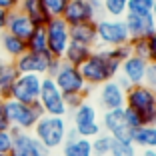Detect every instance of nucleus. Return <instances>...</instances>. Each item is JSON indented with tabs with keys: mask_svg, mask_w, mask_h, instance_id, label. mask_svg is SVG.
Returning a JSON list of instances; mask_svg holds the SVG:
<instances>
[{
	"mask_svg": "<svg viewBox=\"0 0 156 156\" xmlns=\"http://www.w3.org/2000/svg\"><path fill=\"white\" fill-rule=\"evenodd\" d=\"M98 104L102 110H116V108H124V98L126 92L118 86L116 80H108V82L98 86Z\"/></svg>",
	"mask_w": 156,
	"mask_h": 156,
	"instance_id": "nucleus-15",
	"label": "nucleus"
},
{
	"mask_svg": "<svg viewBox=\"0 0 156 156\" xmlns=\"http://www.w3.org/2000/svg\"><path fill=\"white\" fill-rule=\"evenodd\" d=\"M50 52H30L26 50L22 56H18L16 60H12L16 70L20 74H40V76H46V70H48V64H50Z\"/></svg>",
	"mask_w": 156,
	"mask_h": 156,
	"instance_id": "nucleus-14",
	"label": "nucleus"
},
{
	"mask_svg": "<svg viewBox=\"0 0 156 156\" xmlns=\"http://www.w3.org/2000/svg\"><path fill=\"white\" fill-rule=\"evenodd\" d=\"M8 130H12V124H10V118H8V112H6L4 100H0V132H8Z\"/></svg>",
	"mask_w": 156,
	"mask_h": 156,
	"instance_id": "nucleus-37",
	"label": "nucleus"
},
{
	"mask_svg": "<svg viewBox=\"0 0 156 156\" xmlns=\"http://www.w3.org/2000/svg\"><path fill=\"white\" fill-rule=\"evenodd\" d=\"M20 8V0H0V10L2 12H14Z\"/></svg>",
	"mask_w": 156,
	"mask_h": 156,
	"instance_id": "nucleus-39",
	"label": "nucleus"
},
{
	"mask_svg": "<svg viewBox=\"0 0 156 156\" xmlns=\"http://www.w3.org/2000/svg\"><path fill=\"white\" fill-rule=\"evenodd\" d=\"M92 50H94V48H90V46H84V44H78V42L70 40V44H68V48H66L62 60L68 62V64H72V66H76V68H80V66L88 60V56L92 54Z\"/></svg>",
	"mask_w": 156,
	"mask_h": 156,
	"instance_id": "nucleus-24",
	"label": "nucleus"
},
{
	"mask_svg": "<svg viewBox=\"0 0 156 156\" xmlns=\"http://www.w3.org/2000/svg\"><path fill=\"white\" fill-rule=\"evenodd\" d=\"M130 48L134 56L148 60V38H130Z\"/></svg>",
	"mask_w": 156,
	"mask_h": 156,
	"instance_id": "nucleus-32",
	"label": "nucleus"
},
{
	"mask_svg": "<svg viewBox=\"0 0 156 156\" xmlns=\"http://www.w3.org/2000/svg\"><path fill=\"white\" fill-rule=\"evenodd\" d=\"M102 132L110 134L116 140H130L132 142V132L134 130L128 126L126 116H124V108H116V110H104L100 120Z\"/></svg>",
	"mask_w": 156,
	"mask_h": 156,
	"instance_id": "nucleus-12",
	"label": "nucleus"
},
{
	"mask_svg": "<svg viewBox=\"0 0 156 156\" xmlns=\"http://www.w3.org/2000/svg\"><path fill=\"white\" fill-rule=\"evenodd\" d=\"M20 10L32 20L34 26H44L50 20L48 12L42 6V0H20Z\"/></svg>",
	"mask_w": 156,
	"mask_h": 156,
	"instance_id": "nucleus-23",
	"label": "nucleus"
},
{
	"mask_svg": "<svg viewBox=\"0 0 156 156\" xmlns=\"http://www.w3.org/2000/svg\"><path fill=\"white\" fill-rule=\"evenodd\" d=\"M46 30V44H48V52L54 58H62L70 44V26L62 16H54L44 24Z\"/></svg>",
	"mask_w": 156,
	"mask_h": 156,
	"instance_id": "nucleus-8",
	"label": "nucleus"
},
{
	"mask_svg": "<svg viewBox=\"0 0 156 156\" xmlns=\"http://www.w3.org/2000/svg\"><path fill=\"white\" fill-rule=\"evenodd\" d=\"M148 62H156V30L148 36Z\"/></svg>",
	"mask_w": 156,
	"mask_h": 156,
	"instance_id": "nucleus-38",
	"label": "nucleus"
},
{
	"mask_svg": "<svg viewBox=\"0 0 156 156\" xmlns=\"http://www.w3.org/2000/svg\"><path fill=\"white\" fill-rule=\"evenodd\" d=\"M130 38H148L156 30V20L152 14H124L122 16Z\"/></svg>",
	"mask_w": 156,
	"mask_h": 156,
	"instance_id": "nucleus-16",
	"label": "nucleus"
},
{
	"mask_svg": "<svg viewBox=\"0 0 156 156\" xmlns=\"http://www.w3.org/2000/svg\"><path fill=\"white\" fill-rule=\"evenodd\" d=\"M52 80H54V84L58 86V90L62 92V94H82L84 98H88L90 92L94 90V86L84 82L80 70H78L76 66L64 62V60H62L58 72L52 76Z\"/></svg>",
	"mask_w": 156,
	"mask_h": 156,
	"instance_id": "nucleus-6",
	"label": "nucleus"
},
{
	"mask_svg": "<svg viewBox=\"0 0 156 156\" xmlns=\"http://www.w3.org/2000/svg\"><path fill=\"white\" fill-rule=\"evenodd\" d=\"M12 150L10 156H50L52 152L34 136L32 132L12 128Z\"/></svg>",
	"mask_w": 156,
	"mask_h": 156,
	"instance_id": "nucleus-10",
	"label": "nucleus"
},
{
	"mask_svg": "<svg viewBox=\"0 0 156 156\" xmlns=\"http://www.w3.org/2000/svg\"><path fill=\"white\" fill-rule=\"evenodd\" d=\"M12 150V132H0V154H10Z\"/></svg>",
	"mask_w": 156,
	"mask_h": 156,
	"instance_id": "nucleus-36",
	"label": "nucleus"
},
{
	"mask_svg": "<svg viewBox=\"0 0 156 156\" xmlns=\"http://www.w3.org/2000/svg\"><path fill=\"white\" fill-rule=\"evenodd\" d=\"M110 144H112V136L106 132H100L98 136L92 138V154L94 156H108L110 154Z\"/></svg>",
	"mask_w": 156,
	"mask_h": 156,
	"instance_id": "nucleus-28",
	"label": "nucleus"
},
{
	"mask_svg": "<svg viewBox=\"0 0 156 156\" xmlns=\"http://www.w3.org/2000/svg\"><path fill=\"white\" fill-rule=\"evenodd\" d=\"M50 156H52V154H50ZM58 156H62V154H58Z\"/></svg>",
	"mask_w": 156,
	"mask_h": 156,
	"instance_id": "nucleus-48",
	"label": "nucleus"
},
{
	"mask_svg": "<svg viewBox=\"0 0 156 156\" xmlns=\"http://www.w3.org/2000/svg\"><path fill=\"white\" fill-rule=\"evenodd\" d=\"M66 4H68V0H42V6H44V10L48 12L50 18H54V16H62Z\"/></svg>",
	"mask_w": 156,
	"mask_h": 156,
	"instance_id": "nucleus-31",
	"label": "nucleus"
},
{
	"mask_svg": "<svg viewBox=\"0 0 156 156\" xmlns=\"http://www.w3.org/2000/svg\"><path fill=\"white\" fill-rule=\"evenodd\" d=\"M0 64H2V60H0Z\"/></svg>",
	"mask_w": 156,
	"mask_h": 156,
	"instance_id": "nucleus-49",
	"label": "nucleus"
},
{
	"mask_svg": "<svg viewBox=\"0 0 156 156\" xmlns=\"http://www.w3.org/2000/svg\"><path fill=\"white\" fill-rule=\"evenodd\" d=\"M40 74H20L12 86L10 98L16 102H24V104H34V102H38V96H40Z\"/></svg>",
	"mask_w": 156,
	"mask_h": 156,
	"instance_id": "nucleus-11",
	"label": "nucleus"
},
{
	"mask_svg": "<svg viewBox=\"0 0 156 156\" xmlns=\"http://www.w3.org/2000/svg\"><path fill=\"white\" fill-rule=\"evenodd\" d=\"M70 40L84 44V46H90V48H96V24L84 22V24L70 26Z\"/></svg>",
	"mask_w": 156,
	"mask_h": 156,
	"instance_id": "nucleus-20",
	"label": "nucleus"
},
{
	"mask_svg": "<svg viewBox=\"0 0 156 156\" xmlns=\"http://www.w3.org/2000/svg\"><path fill=\"white\" fill-rule=\"evenodd\" d=\"M108 156H110V154H108Z\"/></svg>",
	"mask_w": 156,
	"mask_h": 156,
	"instance_id": "nucleus-50",
	"label": "nucleus"
},
{
	"mask_svg": "<svg viewBox=\"0 0 156 156\" xmlns=\"http://www.w3.org/2000/svg\"><path fill=\"white\" fill-rule=\"evenodd\" d=\"M88 2H92V4H94L98 10H100V14H102V0H88Z\"/></svg>",
	"mask_w": 156,
	"mask_h": 156,
	"instance_id": "nucleus-43",
	"label": "nucleus"
},
{
	"mask_svg": "<svg viewBox=\"0 0 156 156\" xmlns=\"http://www.w3.org/2000/svg\"><path fill=\"white\" fill-rule=\"evenodd\" d=\"M150 14L154 16V20H156V0H154V4H152V12H150Z\"/></svg>",
	"mask_w": 156,
	"mask_h": 156,
	"instance_id": "nucleus-45",
	"label": "nucleus"
},
{
	"mask_svg": "<svg viewBox=\"0 0 156 156\" xmlns=\"http://www.w3.org/2000/svg\"><path fill=\"white\" fill-rule=\"evenodd\" d=\"M124 106L136 112L144 120V124H156V92L148 88L146 84H132L126 90Z\"/></svg>",
	"mask_w": 156,
	"mask_h": 156,
	"instance_id": "nucleus-2",
	"label": "nucleus"
},
{
	"mask_svg": "<svg viewBox=\"0 0 156 156\" xmlns=\"http://www.w3.org/2000/svg\"><path fill=\"white\" fill-rule=\"evenodd\" d=\"M140 156H156V150H142Z\"/></svg>",
	"mask_w": 156,
	"mask_h": 156,
	"instance_id": "nucleus-44",
	"label": "nucleus"
},
{
	"mask_svg": "<svg viewBox=\"0 0 156 156\" xmlns=\"http://www.w3.org/2000/svg\"><path fill=\"white\" fill-rule=\"evenodd\" d=\"M154 114H156V108H154Z\"/></svg>",
	"mask_w": 156,
	"mask_h": 156,
	"instance_id": "nucleus-47",
	"label": "nucleus"
},
{
	"mask_svg": "<svg viewBox=\"0 0 156 156\" xmlns=\"http://www.w3.org/2000/svg\"><path fill=\"white\" fill-rule=\"evenodd\" d=\"M124 116H126V122H128V126H130L132 130H136L138 126H144V120L140 118V116H138L134 110L126 108V106H124Z\"/></svg>",
	"mask_w": 156,
	"mask_h": 156,
	"instance_id": "nucleus-33",
	"label": "nucleus"
},
{
	"mask_svg": "<svg viewBox=\"0 0 156 156\" xmlns=\"http://www.w3.org/2000/svg\"><path fill=\"white\" fill-rule=\"evenodd\" d=\"M20 76V72L16 70L14 62H4L0 64V100H8L12 86L16 82V78Z\"/></svg>",
	"mask_w": 156,
	"mask_h": 156,
	"instance_id": "nucleus-21",
	"label": "nucleus"
},
{
	"mask_svg": "<svg viewBox=\"0 0 156 156\" xmlns=\"http://www.w3.org/2000/svg\"><path fill=\"white\" fill-rule=\"evenodd\" d=\"M114 80H116V82H118V86L122 88L124 92H126V90H128L130 86H132V84H130V82H128V80H126V78H124V76H120V74H118V76L114 78Z\"/></svg>",
	"mask_w": 156,
	"mask_h": 156,
	"instance_id": "nucleus-41",
	"label": "nucleus"
},
{
	"mask_svg": "<svg viewBox=\"0 0 156 156\" xmlns=\"http://www.w3.org/2000/svg\"><path fill=\"white\" fill-rule=\"evenodd\" d=\"M60 150H62V156H94L92 154V140L82 136L64 138Z\"/></svg>",
	"mask_w": 156,
	"mask_h": 156,
	"instance_id": "nucleus-19",
	"label": "nucleus"
},
{
	"mask_svg": "<svg viewBox=\"0 0 156 156\" xmlns=\"http://www.w3.org/2000/svg\"><path fill=\"white\" fill-rule=\"evenodd\" d=\"M72 126L78 132V136L82 138H94L102 132V126L98 122V108L84 100L82 104L72 110Z\"/></svg>",
	"mask_w": 156,
	"mask_h": 156,
	"instance_id": "nucleus-7",
	"label": "nucleus"
},
{
	"mask_svg": "<svg viewBox=\"0 0 156 156\" xmlns=\"http://www.w3.org/2000/svg\"><path fill=\"white\" fill-rule=\"evenodd\" d=\"M32 30H34L32 20L28 18L20 8L14 10V12H8V18H6V32H10V34H14V36L26 40Z\"/></svg>",
	"mask_w": 156,
	"mask_h": 156,
	"instance_id": "nucleus-18",
	"label": "nucleus"
},
{
	"mask_svg": "<svg viewBox=\"0 0 156 156\" xmlns=\"http://www.w3.org/2000/svg\"><path fill=\"white\" fill-rule=\"evenodd\" d=\"M146 68H148V60L130 54L120 64V76H124L130 84H142L144 76H146Z\"/></svg>",
	"mask_w": 156,
	"mask_h": 156,
	"instance_id": "nucleus-17",
	"label": "nucleus"
},
{
	"mask_svg": "<svg viewBox=\"0 0 156 156\" xmlns=\"http://www.w3.org/2000/svg\"><path fill=\"white\" fill-rule=\"evenodd\" d=\"M110 156H138V148L130 140H116V138H112Z\"/></svg>",
	"mask_w": 156,
	"mask_h": 156,
	"instance_id": "nucleus-29",
	"label": "nucleus"
},
{
	"mask_svg": "<svg viewBox=\"0 0 156 156\" xmlns=\"http://www.w3.org/2000/svg\"><path fill=\"white\" fill-rule=\"evenodd\" d=\"M24 42H26V50H30V52H48L44 26H34V30L30 32V36Z\"/></svg>",
	"mask_w": 156,
	"mask_h": 156,
	"instance_id": "nucleus-26",
	"label": "nucleus"
},
{
	"mask_svg": "<svg viewBox=\"0 0 156 156\" xmlns=\"http://www.w3.org/2000/svg\"><path fill=\"white\" fill-rule=\"evenodd\" d=\"M4 106H6V112H8L12 128L24 130V132H32L36 122L44 116V112H42L38 102L24 104V102H16L12 98H8V100H4Z\"/></svg>",
	"mask_w": 156,
	"mask_h": 156,
	"instance_id": "nucleus-5",
	"label": "nucleus"
},
{
	"mask_svg": "<svg viewBox=\"0 0 156 156\" xmlns=\"http://www.w3.org/2000/svg\"><path fill=\"white\" fill-rule=\"evenodd\" d=\"M94 24H96V48H114L130 40V34L122 18L98 16Z\"/></svg>",
	"mask_w": 156,
	"mask_h": 156,
	"instance_id": "nucleus-4",
	"label": "nucleus"
},
{
	"mask_svg": "<svg viewBox=\"0 0 156 156\" xmlns=\"http://www.w3.org/2000/svg\"><path fill=\"white\" fill-rule=\"evenodd\" d=\"M132 144L142 150H156V124H144L132 132Z\"/></svg>",
	"mask_w": 156,
	"mask_h": 156,
	"instance_id": "nucleus-22",
	"label": "nucleus"
},
{
	"mask_svg": "<svg viewBox=\"0 0 156 156\" xmlns=\"http://www.w3.org/2000/svg\"><path fill=\"white\" fill-rule=\"evenodd\" d=\"M66 130H68V122L64 116H48L44 114L36 122V126L32 128V134L44 144L48 150H58L62 146L66 138Z\"/></svg>",
	"mask_w": 156,
	"mask_h": 156,
	"instance_id": "nucleus-3",
	"label": "nucleus"
},
{
	"mask_svg": "<svg viewBox=\"0 0 156 156\" xmlns=\"http://www.w3.org/2000/svg\"><path fill=\"white\" fill-rule=\"evenodd\" d=\"M38 104H40L42 112L48 116H64L66 118V114H68V108L64 104V94L58 90V86L50 76H42Z\"/></svg>",
	"mask_w": 156,
	"mask_h": 156,
	"instance_id": "nucleus-9",
	"label": "nucleus"
},
{
	"mask_svg": "<svg viewBox=\"0 0 156 156\" xmlns=\"http://www.w3.org/2000/svg\"><path fill=\"white\" fill-rule=\"evenodd\" d=\"M120 64L118 60H114L108 52V48H94L92 54L88 56V60L80 66V74H82L84 82L90 86L98 88L100 84L114 80L120 74Z\"/></svg>",
	"mask_w": 156,
	"mask_h": 156,
	"instance_id": "nucleus-1",
	"label": "nucleus"
},
{
	"mask_svg": "<svg viewBox=\"0 0 156 156\" xmlns=\"http://www.w3.org/2000/svg\"><path fill=\"white\" fill-rule=\"evenodd\" d=\"M0 44H2V50H4L12 60H16L18 56H22L24 52H26V42H24L22 38L6 32V30L0 32Z\"/></svg>",
	"mask_w": 156,
	"mask_h": 156,
	"instance_id": "nucleus-25",
	"label": "nucleus"
},
{
	"mask_svg": "<svg viewBox=\"0 0 156 156\" xmlns=\"http://www.w3.org/2000/svg\"><path fill=\"white\" fill-rule=\"evenodd\" d=\"M0 156H10V154H0Z\"/></svg>",
	"mask_w": 156,
	"mask_h": 156,
	"instance_id": "nucleus-46",
	"label": "nucleus"
},
{
	"mask_svg": "<svg viewBox=\"0 0 156 156\" xmlns=\"http://www.w3.org/2000/svg\"><path fill=\"white\" fill-rule=\"evenodd\" d=\"M128 0H102V14L112 18H122L126 14Z\"/></svg>",
	"mask_w": 156,
	"mask_h": 156,
	"instance_id": "nucleus-27",
	"label": "nucleus"
},
{
	"mask_svg": "<svg viewBox=\"0 0 156 156\" xmlns=\"http://www.w3.org/2000/svg\"><path fill=\"white\" fill-rule=\"evenodd\" d=\"M60 64H62V58H54L52 56V60H50V64H48V70H46V76H54L56 72H58V68H60Z\"/></svg>",
	"mask_w": 156,
	"mask_h": 156,
	"instance_id": "nucleus-40",
	"label": "nucleus"
},
{
	"mask_svg": "<svg viewBox=\"0 0 156 156\" xmlns=\"http://www.w3.org/2000/svg\"><path fill=\"white\" fill-rule=\"evenodd\" d=\"M98 16H100V10L88 0H68V4H66L64 12H62V18L66 20L68 26L84 24V22H96Z\"/></svg>",
	"mask_w": 156,
	"mask_h": 156,
	"instance_id": "nucleus-13",
	"label": "nucleus"
},
{
	"mask_svg": "<svg viewBox=\"0 0 156 156\" xmlns=\"http://www.w3.org/2000/svg\"><path fill=\"white\" fill-rule=\"evenodd\" d=\"M148 88L156 92V62H148V68H146V76H144V82Z\"/></svg>",
	"mask_w": 156,
	"mask_h": 156,
	"instance_id": "nucleus-34",
	"label": "nucleus"
},
{
	"mask_svg": "<svg viewBox=\"0 0 156 156\" xmlns=\"http://www.w3.org/2000/svg\"><path fill=\"white\" fill-rule=\"evenodd\" d=\"M6 18H8V12H2L0 10V32L6 30Z\"/></svg>",
	"mask_w": 156,
	"mask_h": 156,
	"instance_id": "nucleus-42",
	"label": "nucleus"
},
{
	"mask_svg": "<svg viewBox=\"0 0 156 156\" xmlns=\"http://www.w3.org/2000/svg\"><path fill=\"white\" fill-rule=\"evenodd\" d=\"M84 100H86V98H84L82 94H64V104H66V108H68V112H72L74 108H78Z\"/></svg>",
	"mask_w": 156,
	"mask_h": 156,
	"instance_id": "nucleus-35",
	"label": "nucleus"
},
{
	"mask_svg": "<svg viewBox=\"0 0 156 156\" xmlns=\"http://www.w3.org/2000/svg\"><path fill=\"white\" fill-rule=\"evenodd\" d=\"M154 0H128L126 12L128 14H150Z\"/></svg>",
	"mask_w": 156,
	"mask_h": 156,
	"instance_id": "nucleus-30",
	"label": "nucleus"
}]
</instances>
